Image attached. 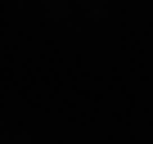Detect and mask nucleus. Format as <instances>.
<instances>
[]
</instances>
